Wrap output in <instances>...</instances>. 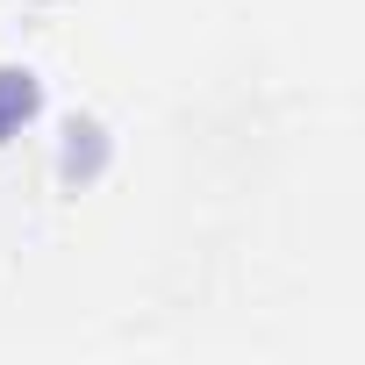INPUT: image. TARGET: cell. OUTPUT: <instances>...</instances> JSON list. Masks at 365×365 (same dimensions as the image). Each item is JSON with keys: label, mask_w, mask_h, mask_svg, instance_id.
I'll list each match as a JSON object with an SVG mask.
<instances>
[{"label": "cell", "mask_w": 365, "mask_h": 365, "mask_svg": "<svg viewBox=\"0 0 365 365\" xmlns=\"http://www.w3.org/2000/svg\"><path fill=\"white\" fill-rule=\"evenodd\" d=\"M29 108H36V86H29V72H22V79L8 72V86H0V129H8L15 115H29Z\"/></svg>", "instance_id": "1"}]
</instances>
